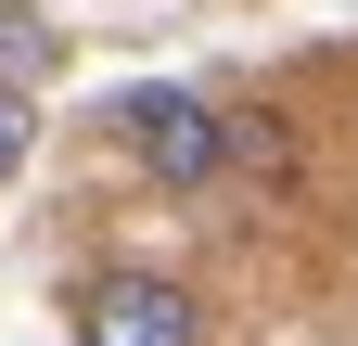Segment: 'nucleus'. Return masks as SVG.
Segmentation results:
<instances>
[{"mask_svg":"<svg viewBox=\"0 0 358 346\" xmlns=\"http://www.w3.org/2000/svg\"><path fill=\"white\" fill-rule=\"evenodd\" d=\"M64 321L77 346H205V295L179 270H90Z\"/></svg>","mask_w":358,"mask_h":346,"instance_id":"nucleus-1","label":"nucleus"},{"mask_svg":"<svg viewBox=\"0 0 358 346\" xmlns=\"http://www.w3.org/2000/svg\"><path fill=\"white\" fill-rule=\"evenodd\" d=\"M115 128H128V154H141L166 193H205L217 167H231V116H217L205 90H128Z\"/></svg>","mask_w":358,"mask_h":346,"instance_id":"nucleus-2","label":"nucleus"},{"mask_svg":"<svg viewBox=\"0 0 358 346\" xmlns=\"http://www.w3.org/2000/svg\"><path fill=\"white\" fill-rule=\"evenodd\" d=\"M52 77H64V26L38 13V0H0V90H13V103H38Z\"/></svg>","mask_w":358,"mask_h":346,"instance_id":"nucleus-3","label":"nucleus"},{"mask_svg":"<svg viewBox=\"0 0 358 346\" xmlns=\"http://www.w3.org/2000/svg\"><path fill=\"white\" fill-rule=\"evenodd\" d=\"M26 141H38V116H26L13 90H0V193H13V180H26Z\"/></svg>","mask_w":358,"mask_h":346,"instance_id":"nucleus-4","label":"nucleus"}]
</instances>
